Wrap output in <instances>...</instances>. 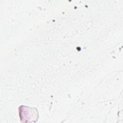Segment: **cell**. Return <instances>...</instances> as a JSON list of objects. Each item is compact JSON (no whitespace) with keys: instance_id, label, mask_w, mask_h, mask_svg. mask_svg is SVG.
I'll return each mask as SVG.
<instances>
[{"instance_id":"obj_1","label":"cell","mask_w":123,"mask_h":123,"mask_svg":"<svg viewBox=\"0 0 123 123\" xmlns=\"http://www.w3.org/2000/svg\"><path fill=\"white\" fill-rule=\"evenodd\" d=\"M19 114L22 123L36 122L39 118L38 113L36 108L26 106L19 107Z\"/></svg>"}]
</instances>
